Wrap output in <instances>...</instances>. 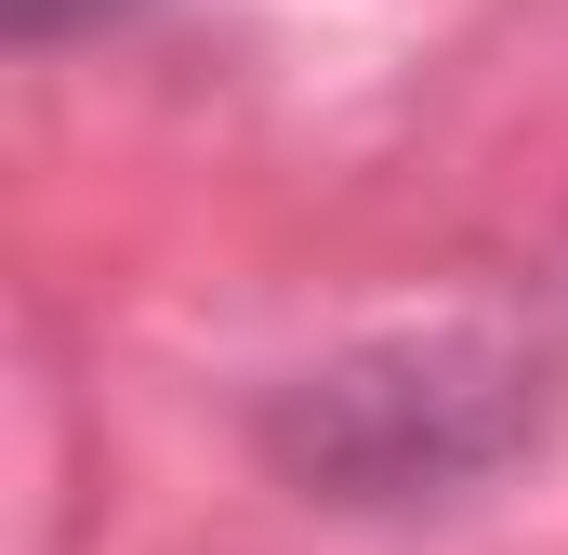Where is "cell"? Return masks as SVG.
Returning a JSON list of instances; mask_svg holds the SVG:
<instances>
[{"label": "cell", "instance_id": "cell-1", "mask_svg": "<svg viewBox=\"0 0 568 555\" xmlns=\"http://www.w3.org/2000/svg\"><path fill=\"white\" fill-rule=\"evenodd\" d=\"M556 423V371L503 331H384L252 397V463L331 516H424L529 463Z\"/></svg>", "mask_w": 568, "mask_h": 555}, {"label": "cell", "instance_id": "cell-2", "mask_svg": "<svg viewBox=\"0 0 568 555\" xmlns=\"http://www.w3.org/2000/svg\"><path fill=\"white\" fill-rule=\"evenodd\" d=\"M145 0H0V40L13 53H53V40H93V27H133Z\"/></svg>", "mask_w": 568, "mask_h": 555}]
</instances>
